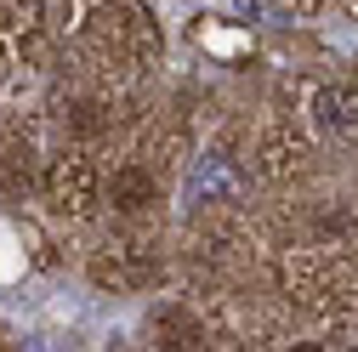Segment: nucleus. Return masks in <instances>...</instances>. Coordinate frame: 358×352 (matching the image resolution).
Instances as JSON below:
<instances>
[{
  "mask_svg": "<svg viewBox=\"0 0 358 352\" xmlns=\"http://www.w3.org/2000/svg\"><path fill=\"white\" fill-rule=\"evenodd\" d=\"M148 199H154V188H148V176H143V170H120V176H114V205L143 210Z\"/></svg>",
  "mask_w": 358,
  "mask_h": 352,
  "instance_id": "obj_1",
  "label": "nucleus"
}]
</instances>
